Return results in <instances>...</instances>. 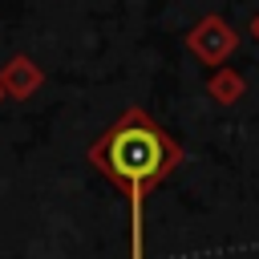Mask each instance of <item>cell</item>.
<instances>
[{
  "instance_id": "6da1fadb",
  "label": "cell",
  "mask_w": 259,
  "mask_h": 259,
  "mask_svg": "<svg viewBox=\"0 0 259 259\" xmlns=\"http://www.w3.org/2000/svg\"><path fill=\"white\" fill-rule=\"evenodd\" d=\"M89 162L125 194V202H130V259H146V198L158 182H166L178 170L182 146L142 105H130L89 146Z\"/></svg>"
},
{
  "instance_id": "7a4b0ae2",
  "label": "cell",
  "mask_w": 259,
  "mask_h": 259,
  "mask_svg": "<svg viewBox=\"0 0 259 259\" xmlns=\"http://www.w3.org/2000/svg\"><path fill=\"white\" fill-rule=\"evenodd\" d=\"M186 49L194 53V61L223 69V65H227V57L239 49V32L231 28V20H227V16L206 12V16L186 32Z\"/></svg>"
},
{
  "instance_id": "3957f363",
  "label": "cell",
  "mask_w": 259,
  "mask_h": 259,
  "mask_svg": "<svg viewBox=\"0 0 259 259\" xmlns=\"http://www.w3.org/2000/svg\"><path fill=\"white\" fill-rule=\"evenodd\" d=\"M40 85H45V69H40L28 53H12V57L4 61V69H0V89H4V97L28 101Z\"/></svg>"
},
{
  "instance_id": "277c9868",
  "label": "cell",
  "mask_w": 259,
  "mask_h": 259,
  "mask_svg": "<svg viewBox=\"0 0 259 259\" xmlns=\"http://www.w3.org/2000/svg\"><path fill=\"white\" fill-rule=\"evenodd\" d=\"M206 93H210V101H214V105H235V101L247 93V81H243V73H239V69L223 65V69H214V73L206 77Z\"/></svg>"
},
{
  "instance_id": "5b68a950",
  "label": "cell",
  "mask_w": 259,
  "mask_h": 259,
  "mask_svg": "<svg viewBox=\"0 0 259 259\" xmlns=\"http://www.w3.org/2000/svg\"><path fill=\"white\" fill-rule=\"evenodd\" d=\"M247 32H251V40H255V45H259V12H255V16H251V24H247Z\"/></svg>"
},
{
  "instance_id": "8992f818",
  "label": "cell",
  "mask_w": 259,
  "mask_h": 259,
  "mask_svg": "<svg viewBox=\"0 0 259 259\" xmlns=\"http://www.w3.org/2000/svg\"><path fill=\"white\" fill-rule=\"evenodd\" d=\"M0 97H4V89H0Z\"/></svg>"
}]
</instances>
